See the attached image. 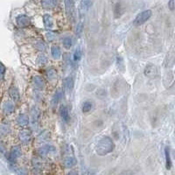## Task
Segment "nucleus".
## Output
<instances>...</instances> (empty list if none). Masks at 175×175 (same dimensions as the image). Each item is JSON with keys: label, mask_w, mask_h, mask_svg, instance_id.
Here are the masks:
<instances>
[{"label": "nucleus", "mask_w": 175, "mask_h": 175, "mask_svg": "<svg viewBox=\"0 0 175 175\" xmlns=\"http://www.w3.org/2000/svg\"><path fill=\"white\" fill-rule=\"evenodd\" d=\"M115 149V144L112 138L109 137H103L96 144V151L100 156H105L112 152Z\"/></svg>", "instance_id": "obj_1"}, {"label": "nucleus", "mask_w": 175, "mask_h": 175, "mask_svg": "<svg viewBox=\"0 0 175 175\" xmlns=\"http://www.w3.org/2000/svg\"><path fill=\"white\" fill-rule=\"evenodd\" d=\"M65 9L68 18L71 21H74L75 17V6L74 0H65Z\"/></svg>", "instance_id": "obj_2"}, {"label": "nucleus", "mask_w": 175, "mask_h": 175, "mask_svg": "<svg viewBox=\"0 0 175 175\" xmlns=\"http://www.w3.org/2000/svg\"><path fill=\"white\" fill-rule=\"evenodd\" d=\"M151 14H152V12L151 10L143 11L142 12L138 14V16L136 17V18L134 20V24L136 26H140V25L144 24L145 22L151 17Z\"/></svg>", "instance_id": "obj_3"}, {"label": "nucleus", "mask_w": 175, "mask_h": 175, "mask_svg": "<svg viewBox=\"0 0 175 175\" xmlns=\"http://www.w3.org/2000/svg\"><path fill=\"white\" fill-rule=\"evenodd\" d=\"M16 23L19 27L24 28L31 25V19L26 15H19L16 18Z\"/></svg>", "instance_id": "obj_4"}, {"label": "nucleus", "mask_w": 175, "mask_h": 175, "mask_svg": "<svg viewBox=\"0 0 175 175\" xmlns=\"http://www.w3.org/2000/svg\"><path fill=\"white\" fill-rule=\"evenodd\" d=\"M18 138L21 144H28L31 142V132L28 130H22L18 133Z\"/></svg>", "instance_id": "obj_5"}, {"label": "nucleus", "mask_w": 175, "mask_h": 175, "mask_svg": "<svg viewBox=\"0 0 175 175\" xmlns=\"http://www.w3.org/2000/svg\"><path fill=\"white\" fill-rule=\"evenodd\" d=\"M33 86L36 90H42L45 89L46 86V82L44 81V79L39 76V75H35L33 79Z\"/></svg>", "instance_id": "obj_6"}, {"label": "nucleus", "mask_w": 175, "mask_h": 175, "mask_svg": "<svg viewBox=\"0 0 175 175\" xmlns=\"http://www.w3.org/2000/svg\"><path fill=\"white\" fill-rule=\"evenodd\" d=\"M21 155H22V151H21L20 147L18 146V145H17V146H14V147H12V151H10L9 159L13 162V161H15L17 159L20 158Z\"/></svg>", "instance_id": "obj_7"}, {"label": "nucleus", "mask_w": 175, "mask_h": 175, "mask_svg": "<svg viewBox=\"0 0 175 175\" xmlns=\"http://www.w3.org/2000/svg\"><path fill=\"white\" fill-rule=\"evenodd\" d=\"M63 86H64V90H65V92L67 94H70L73 88H74V80L71 76H69L67 77L64 81H63Z\"/></svg>", "instance_id": "obj_8"}, {"label": "nucleus", "mask_w": 175, "mask_h": 175, "mask_svg": "<svg viewBox=\"0 0 175 175\" xmlns=\"http://www.w3.org/2000/svg\"><path fill=\"white\" fill-rule=\"evenodd\" d=\"M60 115L61 119H62L65 123L69 122V120H70V116H69V109H68V108L66 107V106L62 105V106L60 108Z\"/></svg>", "instance_id": "obj_9"}, {"label": "nucleus", "mask_w": 175, "mask_h": 175, "mask_svg": "<svg viewBox=\"0 0 175 175\" xmlns=\"http://www.w3.org/2000/svg\"><path fill=\"white\" fill-rule=\"evenodd\" d=\"M15 111L14 104L12 102H5L3 105V111L5 115H12Z\"/></svg>", "instance_id": "obj_10"}, {"label": "nucleus", "mask_w": 175, "mask_h": 175, "mask_svg": "<svg viewBox=\"0 0 175 175\" xmlns=\"http://www.w3.org/2000/svg\"><path fill=\"white\" fill-rule=\"evenodd\" d=\"M43 22L44 26L47 29H52L54 26V20L53 18L49 14H45L43 16Z\"/></svg>", "instance_id": "obj_11"}, {"label": "nucleus", "mask_w": 175, "mask_h": 175, "mask_svg": "<svg viewBox=\"0 0 175 175\" xmlns=\"http://www.w3.org/2000/svg\"><path fill=\"white\" fill-rule=\"evenodd\" d=\"M54 151V146H52V145H44L43 147L39 149V153L40 156L45 157V156L48 155L50 152H52Z\"/></svg>", "instance_id": "obj_12"}, {"label": "nucleus", "mask_w": 175, "mask_h": 175, "mask_svg": "<svg viewBox=\"0 0 175 175\" xmlns=\"http://www.w3.org/2000/svg\"><path fill=\"white\" fill-rule=\"evenodd\" d=\"M92 5L91 0H81L80 4V12L81 13H85L88 10H89Z\"/></svg>", "instance_id": "obj_13"}, {"label": "nucleus", "mask_w": 175, "mask_h": 175, "mask_svg": "<svg viewBox=\"0 0 175 175\" xmlns=\"http://www.w3.org/2000/svg\"><path fill=\"white\" fill-rule=\"evenodd\" d=\"M17 123L21 127L26 126L28 124V123H29L28 117L26 114H19L18 117H17Z\"/></svg>", "instance_id": "obj_14"}, {"label": "nucleus", "mask_w": 175, "mask_h": 175, "mask_svg": "<svg viewBox=\"0 0 175 175\" xmlns=\"http://www.w3.org/2000/svg\"><path fill=\"white\" fill-rule=\"evenodd\" d=\"M40 117V111L37 107H33L31 109V118H32V123H38L39 119Z\"/></svg>", "instance_id": "obj_15"}, {"label": "nucleus", "mask_w": 175, "mask_h": 175, "mask_svg": "<svg viewBox=\"0 0 175 175\" xmlns=\"http://www.w3.org/2000/svg\"><path fill=\"white\" fill-rule=\"evenodd\" d=\"M165 157H166V167L167 170H170L172 168V159L169 146H166L165 148Z\"/></svg>", "instance_id": "obj_16"}, {"label": "nucleus", "mask_w": 175, "mask_h": 175, "mask_svg": "<svg viewBox=\"0 0 175 175\" xmlns=\"http://www.w3.org/2000/svg\"><path fill=\"white\" fill-rule=\"evenodd\" d=\"M77 163V160L75 159V158L72 157V156H69L67 158H65L64 159V165L67 168H72L74 167Z\"/></svg>", "instance_id": "obj_17"}, {"label": "nucleus", "mask_w": 175, "mask_h": 175, "mask_svg": "<svg viewBox=\"0 0 175 175\" xmlns=\"http://www.w3.org/2000/svg\"><path fill=\"white\" fill-rule=\"evenodd\" d=\"M58 0H41V5L45 9L54 8L57 5Z\"/></svg>", "instance_id": "obj_18"}, {"label": "nucleus", "mask_w": 175, "mask_h": 175, "mask_svg": "<svg viewBox=\"0 0 175 175\" xmlns=\"http://www.w3.org/2000/svg\"><path fill=\"white\" fill-rule=\"evenodd\" d=\"M9 95H10L11 98L13 101L17 102V101L19 100V92H18V89L16 87L13 86V87L10 88V89H9Z\"/></svg>", "instance_id": "obj_19"}, {"label": "nucleus", "mask_w": 175, "mask_h": 175, "mask_svg": "<svg viewBox=\"0 0 175 175\" xmlns=\"http://www.w3.org/2000/svg\"><path fill=\"white\" fill-rule=\"evenodd\" d=\"M51 54H52V56L54 59H56V60L60 59V56H61V51H60V48L59 47V46L53 45L51 47Z\"/></svg>", "instance_id": "obj_20"}, {"label": "nucleus", "mask_w": 175, "mask_h": 175, "mask_svg": "<svg viewBox=\"0 0 175 175\" xmlns=\"http://www.w3.org/2000/svg\"><path fill=\"white\" fill-rule=\"evenodd\" d=\"M156 73H157V69H156V68H155L154 65L149 64L147 67L145 68L144 74H145V75H147V76L154 75H156Z\"/></svg>", "instance_id": "obj_21"}, {"label": "nucleus", "mask_w": 175, "mask_h": 175, "mask_svg": "<svg viewBox=\"0 0 175 175\" xmlns=\"http://www.w3.org/2000/svg\"><path fill=\"white\" fill-rule=\"evenodd\" d=\"M47 75L50 81H55L57 79V70L54 68H49L47 70Z\"/></svg>", "instance_id": "obj_22"}, {"label": "nucleus", "mask_w": 175, "mask_h": 175, "mask_svg": "<svg viewBox=\"0 0 175 175\" xmlns=\"http://www.w3.org/2000/svg\"><path fill=\"white\" fill-rule=\"evenodd\" d=\"M62 44H63V47L66 49H70L73 46V39L71 37L68 36V37H65L62 40Z\"/></svg>", "instance_id": "obj_23"}, {"label": "nucleus", "mask_w": 175, "mask_h": 175, "mask_svg": "<svg viewBox=\"0 0 175 175\" xmlns=\"http://www.w3.org/2000/svg\"><path fill=\"white\" fill-rule=\"evenodd\" d=\"M92 109H93V102L90 101H86L82 104L81 111L83 113H88V112H90Z\"/></svg>", "instance_id": "obj_24"}, {"label": "nucleus", "mask_w": 175, "mask_h": 175, "mask_svg": "<svg viewBox=\"0 0 175 175\" xmlns=\"http://www.w3.org/2000/svg\"><path fill=\"white\" fill-rule=\"evenodd\" d=\"M60 97H61V94H60L59 91L55 92V94L54 95V96H53V98H52V101H51V103H52L53 108H55V107L58 105V102H59V101L60 100Z\"/></svg>", "instance_id": "obj_25"}, {"label": "nucleus", "mask_w": 175, "mask_h": 175, "mask_svg": "<svg viewBox=\"0 0 175 175\" xmlns=\"http://www.w3.org/2000/svg\"><path fill=\"white\" fill-rule=\"evenodd\" d=\"M37 63L39 66H44L47 63V58L45 54H40L37 58Z\"/></svg>", "instance_id": "obj_26"}, {"label": "nucleus", "mask_w": 175, "mask_h": 175, "mask_svg": "<svg viewBox=\"0 0 175 175\" xmlns=\"http://www.w3.org/2000/svg\"><path fill=\"white\" fill-rule=\"evenodd\" d=\"M50 135H51V133H50V131H47V130H44L42 133H40V135L39 136V138H38V140L39 141V142H43V141H46V140H47L49 138H50Z\"/></svg>", "instance_id": "obj_27"}, {"label": "nucleus", "mask_w": 175, "mask_h": 175, "mask_svg": "<svg viewBox=\"0 0 175 175\" xmlns=\"http://www.w3.org/2000/svg\"><path fill=\"white\" fill-rule=\"evenodd\" d=\"M81 56H82L81 49L80 47L76 48V50H75V53H74V60H75V61H79V60H81Z\"/></svg>", "instance_id": "obj_28"}, {"label": "nucleus", "mask_w": 175, "mask_h": 175, "mask_svg": "<svg viewBox=\"0 0 175 175\" xmlns=\"http://www.w3.org/2000/svg\"><path fill=\"white\" fill-rule=\"evenodd\" d=\"M5 72H6V68L5 66L0 61V81H2L5 77Z\"/></svg>", "instance_id": "obj_29"}, {"label": "nucleus", "mask_w": 175, "mask_h": 175, "mask_svg": "<svg viewBox=\"0 0 175 175\" xmlns=\"http://www.w3.org/2000/svg\"><path fill=\"white\" fill-rule=\"evenodd\" d=\"M36 48L38 49V50H39V51H45L46 49H47V46H46V44L44 43L43 41H38L37 43H36Z\"/></svg>", "instance_id": "obj_30"}, {"label": "nucleus", "mask_w": 175, "mask_h": 175, "mask_svg": "<svg viewBox=\"0 0 175 175\" xmlns=\"http://www.w3.org/2000/svg\"><path fill=\"white\" fill-rule=\"evenodd\" d=\"M0 130H1V132L3 134H5V135L8 134L10 132V130H11L10 126H7V125H2L1 127H0Z\"/></svg>", "instance_id": "obj_31"}, {"label": "nucleus", "mask_w": 175, "mask_h": 175, "mask_svg": "<svg viewBox=\"0 0 175 175\" xmlns=\"http://www.w3.org/2000/svg\"><path fill=\"white\" fill-rule=\"evenodd\" d=\"M82 29H83V24H82L81 21H80L77 25V26H76V34L78 36L81 35V33H82Z\"/></svg>", "instance_id": "obj_32"}, {"label": "nucleus", "mask_w": 175, "mask_h": 175, "mask_svg": "<svg viewBox=\"0 0 175 175\" xmlns=\"http://www.w3.org/2000/svg\"><path fill=\"white\" fill-rule=\"evenodd\" d=\"M47 39L49 41H52V40L54 39V34L52 33H47Z\"/></svg>", "instance_id": "obj_33"}, {"label": "nucleus", "mask_w": 175, "mask_h": 175, "mask_svg": "<svg viewBox=\"0 0 175 175\" xmlns=\"http://www.w3.org/2000/svg\"><path fill=\"white\" fill-rule=\"evenodd\" d=\"M168 7L171 11H173L174 9V0H170L168 2Z\"/></svg>", "instance_id": "obj_34"}, {"label": "nucleus", "mask_w": 175, "mask_h": 175, "mask_svg": "<svg viewBox=\"0 0 175 175\" xmlns=\"http://www.w3.org/2000/svg\"><path fill=\"white\" fill-rule=\"evenodd\" d=\"M18 175H28V173L26 169H20L18 172Z\"/></svg>", "instance_id": "obj_35"}, {"label": "nucleus", "mask_w": 175, "mask_h": 175, "mask_svg": "<svg viewBox=\"0 0 175 175\" xmlns=\"http://www.w3.org/2000/svg\"><path fill=\"white\" fill-rule=\"evenodd\" d=\"M68 175H78V172L76 171H71Z\"/></svg>", "instance_id": "obj_36"}, {"label": "nucleus", "mask_w": 175, "mask_h": 175, "mask_svg": "<svg viewBox=\"0 0 175 175\" xmlns=\"http://www.w3.org/2000/svg\"><path fill=\"white\" fill-rule=\"evenodd\" d=\"M122 175H132V173H131L130 172H123Z\"/></svg>", "instance_id": "obj_37"}]
</instances>
